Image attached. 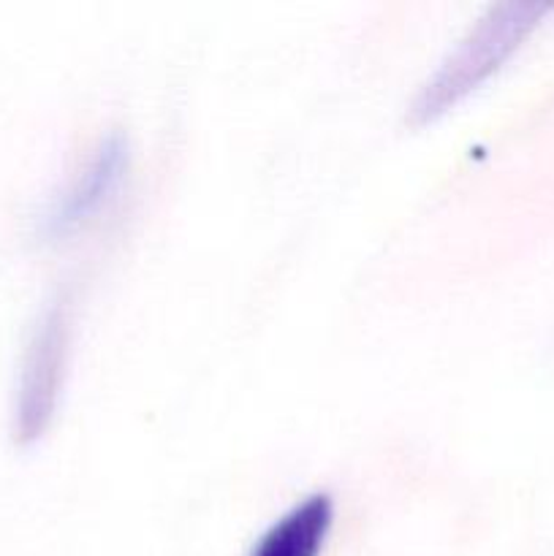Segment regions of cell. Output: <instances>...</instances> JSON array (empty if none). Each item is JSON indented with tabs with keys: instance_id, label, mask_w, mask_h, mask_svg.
Returning <instances> with one entry per match:
<instances>
[{
	"instance_id": "4",
	"label": "cell",
	"mask_w": 554,
	"mask_h": 556,
	"mask_svg": "<svg viewBox=\"0 0 554 556\" xmlns=\"http://www.w3.org/2000/svg\"><path fill=\"white\" fill-rule=\"evenodd\" d=\"M335 527V497L313 492L277 516L248 556H320Z\"/></svg>"
},
{
	"instance_id": "1",
	"label": "cell",
	"mask_w": 554,
	"mask_h": 556,
	"mask_svg": "<svg viewBox=\"0 0 554 556\" xmlns=\"http://www.w3.org/2000/svg\"><path fill=\"white\" fill-rule=\"evenodd\" d=\"M546 11V3H525V0L489 5L473 22L470 30L456 41V47L440 60L438 68L418 85L407 106V119L413 125L429 123L470 96L521 47Z\"/></svg>"
},
{
	"instance_id": "3",
	"label": "cell",
	"mask_w": 554,
	"mask_h": 556,
	"mask_svg": "<svg viewBox=\"0 0 554 556\" xmlns=\"http://www.w3.org/2000/svg\"><path fill=\"white\" fill-rule=\"evenodd\" d=\"M128 166V136L119 128L106 130L90 147L85 161H79L74 174L65 179L63 188L52 195L41 217V231L47 237H65V233H74L76 228L85 226L87 220H92L125 182Z\"/></svg>"
},
{
	"instance_id": "2",
	"label": "cell",
	"mask_w": 554,
	"mask_h": 556,
	"mask_svg": "<svg viewBox=\"0 0 554 556\" xmlns=\"http://www.w3.org/2000/svg\"><path fill=\"white\" fill-rule=\"evenodd\" d=\"M71 334H74L71 299L68 293H58L38 313L22 356L14 396L16 443H36L52 424L68 375Z\"/></svg>"
}]
</instances>
